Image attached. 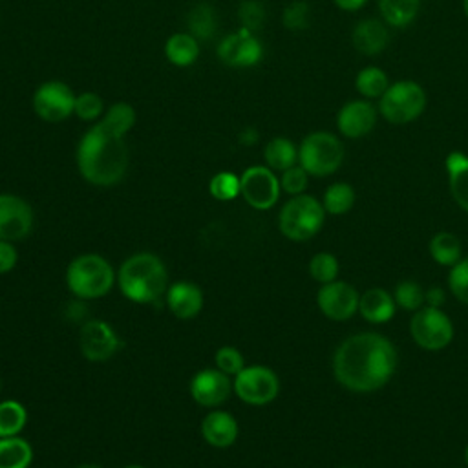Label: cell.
<instances>
[{
  "label": "cell",
  "mask_w": 468,
  "mask_h": 468,
  "mask_svg": "<svg viewBox=\"0 0 468 468\" xmlns=\"http://www.w3.org/2000/svg\"><path fill=\"white\" fill-rule=\"evenodd\" d=\"M208 192L218 201H230L239 196V177L232 172H218L208 183Z\"/></svg>",
  "instance_id": "cell-34"
},
{
  "label": "cell",
  "mask_w": 468,
  "mask_h": 468,
  "mask_svg": "<svg viewBox=\"0 0 468 468\" xmlns=\"http://www.w3.org/2000/svg\"><path fill=\"white\" fill-rule=\"evenodd\" d=\"M124 468H144V466H139V464H128V466H124Z\"/></svg>",
  "instance_id": "cell-47"
},
{
  "label": "cell",
  "mask_w": 468,
  "mask_h": 468,
  "mask_svg": "<svg viewBox=\"0 0 468 468\" xmlns=\"http://www.w3.org/2000/svg\"><path fill=\"white\" fill-rule=\"evenodd\" d=\"M428 104L424 88L417 80L400 79L389 82L388 90L377 101L378 115L389 124H408L417 121Z\"/></svg>",
  "instance_id": "cell-4"
},
{
  "label": "cell",
  "mask_w": 468,
  "mask_h": 468,
  "mask_svg": "<svg viewBox=\"0 0 468 468\" xmlns=\"http://www.w3.org/2000/svg\"><path fill=\"white\" fill-rule=\"evenodd\" d=\"M444 298H446L444 291L437 285L424 291V303L430 305V307H441L444 303Z\"/></svg>",
  "instance_id": "cell-42"
},
{
  "label": "cell",
  "mask_w": 468,
  "mask_h": 468,
  "mask_svg": "<svg viewBox=\"0 0 468 468\" xmlns=\"http://www.w3.org/2000/svg\"><path fill=\"white\" fill-rule=\"evenodd\" d=\"M463 13L468 18V0H463Z\"/></svg>",
  "instance_id": "cell-45"
},
{
  "label": "cell",
  "mask_w": 468,
  "mask_h": 468,
  "mask_svg": "<svg viewBox=\"0 0 468 468\" xmlns=\"http://www.w3.org/2000/svg\"><path fill=\"white\" fill-rule=\"evenodd\" d=\"M232 389L243 402L250 406H265L276 399L280 380L267 366H249L234 375Z\"/></svg>",
  "instance_id": "cell-9"
},
{
  "label": "cell",
  "mask_w": 468,
  "mask_h": 468,
  "mask_svg": "<svg viewBox=\"0 0 468 468\" xmlns=\"http://www.w3.org/2000/svg\"><path fill=\"white\" fill-rule=\"evenodd\" d=\"M75 97L60 80L42 82L33 93V112L46 122H60L75 112Z\"/></svg>",
  "instance_id": "cell-10"
},
{
  "label": "cell",
  "mask_w": 468,
  "mask_h": 468,
  "mask_svg": "<svg viewBox=\"0 0 468 468\" xmlns=\"http://www.w3.org/2000/svg\"><path fill=\"white\" fill-rule=\"evenodd\" d=\"M444 166L453 201L468 212V155L453 150L446 155Z\"/></svg>",
  "instance_id": "cell-22"
},
{
  "label": "cell",
  "mask_w": 468,
  "mask_h": 468,
  "mask_svg": "<svg viewBox=\"0 0 468 468\" xmlns=\"http://www.w3.org/2000/svg\"><path fill=\"white\" fill-rule=\"evenodd\" d=\"M333 4L342 11L353 13V11H360L367 4V0H333Z\"/></svg>",
  "instance_id": "cell-43"
},
{
  "label": "cell",
  "mask_w": 468,
  "mask_h": 468,
  "mask_svg": "<svg viewBox=\"0 0 468 468\" xmlns=\"http://www.w3.org/2000/svg\"><path fill=\"white\" fill-rule=\"evenodd\" d=\"M186 26H188V33L192 37H196L197 40H208L218 27V18H216V11L210 4L201 2L196 4L186 16Z\"/></svg>",
  "instance_id": "cell-29"
},
{
  "label": "cell",
  "mask_w": 468,
  "mask_h": 468,
  "mask_svg": "<svg viewBox=\"0 0 468 468\" xmlns=\"http://www.w3.org/2000/svg\"><path fill=\"white\" fill-rule=\"evenodd\" d=\"M430 256L439 265L453 267L463 258V247L459 238L452 232H437L430 239Z\"/></svg>",
  "instance_id": "cell-28"
},
{
  "label": "cell",
  "mask_w": 468,
  "mask_h": 468,
  "mask_svg": "<svg viewBox=\"0 0 468 468\" xmlns=\"http://www.w3.org/2000/svg\"><path fill=\"white\" fill-rule=\"evenodd\" d=\"M464 463H466V466H468V446L464 448Z\"/></svg>",
  "instance_id": "cell-46"
},
{
  "label": "cell",
  "mask_w": 468,
  "mask_h": 468,
  "mask_svg": "<svg viewBox=\"0 0 468 468\" xmlns=\"http://www.w3.org/2000/svg\"><path fill=\"white\" fill-rule=\"evenodd\" d=\"M389 79L386 71L378 66H366L355 77V88L362 99L378 101L388 90Z\"/></svg>",
  "instance_id": "cell-27"
},
{
  "label": "cell",
  "mask_w": 468,
  "mask_h": 468,
  "mask_svg": "<svg viewBox=\"0 0 468 468\" xmlns=\"http://www.w3.org/2000/svg\"><path fill=\"white\" fill-rule=\"evenodd\" d=\"M232 384L227 373L219 371L218 367H207L197 371L190 380V395L192 399L207 408L219 406L230 395Z\"/></svg>",
  "instance_id": "cell-17"
},
{
  "label": "cell",
  "mask_w": 468,
  "mask_h": 468,
  "mask_svg": "<svg viewBox=\"0 0 468 468\" xmlns=\"http://www.w3.org/2000/svg\"><path fill=\"white\" fill-rule=\"evenodd\" d=\"M166 305L177 318H194L203 307V292L192 282H176L166 289Z\"/></svg>",
  "instance_id": "cell-19"
},
{
  "label": "cell",
  "mask_w": 468,
  "mask_h": 468,
  "mask_svg": "<svg viewBox=\"0 0 468 468\" xmlns=\"http://www.w3.org/2000/svg\"><path fill=\"white\" fill-rule=\"evenodd\" d=\"M448 285L452 294L468 305V256L461 258L448 272Z\"/></svg>",
  "instance_id": "cell-37"
},
{
  "label": "cell",
  "mask_w": 468,
  "mask_h": 468,
  "mask_svg": "<svg viewBox=\"0 0 468 468\" xmlns=\"http://www.w3.org/2000/svg\"><path fill=\"white\" fill-rule=\"evenodd\" d=\"M165 55L174 66L186 68L199 55V40L190 33H174L165 44Z\"/></svg>",
  "instance_id": "cell-24"
},
{
  "label": "cell",
  "mask_w": 468,
  "mask_h": 468,
  "mask_svg": "<svg viewBox=\"0 0 468 468\" xmlns=\"http://www.w3.org/2000/svg\"><path fill=\"white\" fill-rule=\"evenodd\" d=\"M113 269L99 254H80L68 265L66 285L80 300L104 296L113 285Z\"/></svg>",
  "instance_id": "cell-5"
},
{
  "label": "cell",
  "mask_w": 468,
  "mask_h": 468,
  "mask_svg": "<svg viewBox=\"0 0 468 468\" xmlns=\"http://www.w3.org/2000/svg\"><path fill=\"white\" fill-rule=\"evenodd\" d=\"M358 313L369 324H386L395 314V300L386 289L371 287L358 298Z\"/></svg>",
  "instance_id": "cell-21"
},
{
  "label": "cell",
  "mask_w": 468,
  "mask_h": 468,
  "mask_svg": "<svg viewBox=\"0 0 468 468\" xmlns=\"http://www.w3.org/2000/svg\"><path fill=\"white\" fill-rule=\"evenodd\" d=\"M322 205L325 214L342 216L349 212L355 205V188L346 181H336L325 188Z\"/></svg>",
  "instance_id": "cell-30"
},
{
  "label": "cell",
  "mask_w": 468,
  "mask_h": 468,
  "mask_svg": "<svg viewBox=\"0 0 468 468\" xmlns=\"http://www.w3.org/2000/svg\"><path fill=\"white\" fill-rule=\"evenodd\" d=\"M280 179L267 165L249 166L239 177V194L256 210L271 208L280 197Z\"/></svg>",
  "instance_id": "cell-11"
},
{
  "label": "cell",
  "mask_w": 468,
  "mask_h": 468,
  "mask_svg": "<svg viewBox=\"0 0 468 468\" xmlns=\"http://www.w3.org/2000/svg\"><path fill=\"white\" fill-rule=\"evenodd\" d=\"M0 388H2V382H0Z\"/></svg>",
  "instance_id": "cell-48"
},
{
  "label": "cell",
  "mask_w": 468,
  "mask_h": 468,
  "mask_svg": "<svg viewBox=\"0 0 468 468\" xmlns=\"http://www.w3.org/2000/svg\"><path fill=\"white\" fill-rule=\"evenodd\" d=\"M77 468H102V466H99L95 463H84V464H79Z\"/></svg>",
  "instance_id": "cell-44"
},
{
  "label": "cell",
  "mask_w": 468,
  "mask_h": 468,
  "mask_svg": "<svg viewBox=\"0 0 468 468\" xmlns=\"http://www.w3.org/2000/svg\"><path fill=\"white\" fill-rule=\"evenodd\" d=\"M393 300L400 309L415 313L424 305V289L413 280H402L395 285Z\"/></svg>",
  "instance_id": "cell-32"
},
{
  "label": "cell",
  "mask_w": 468,
  "mask_h": 468,
  "mask_svg": "<svg viewBox=\"0 0 468 468\" xmlns=\"http://www.w3.org/2000/svg\"><path fill=\"white\" fill-rule=\"evenodd\" d=\"M26 420H27V413L20 402L16 400L0 402V439L18 435L26 426Z\"/></svg>",
  "instance_id": "cell-31"
},
{
  "label": "cell",
  "mask_w": 468,
  "mask_h": 468,
  "mask_svg": "<svg viewBox=\"0 0 468 468\" xmlns=\"http://www.w3.org/2000/svg\"><path fill=\"white\" fill-rule=\"evenodd\" d=\"M82 121H99L104 115L102 99L93 91H84L75 97V112Z\"/></svg>",
  "instance_id": "cell-36"
},
{
  "label": "cell",
  "mask_w": 468,
  "mask_h": 468,
  "mask_svg": "<svg viewBox=\"0 0 468 468\" xmlns=\"http://www.w3.org/2000/svg\"><path fill=\"white\" fill-rule=\"evenodd\" d=\"M344 143L331 132L318 130L307 133L298 146V165L314 177L335 174L344 163Z\"/></svg>",
  "instance_id": "cell-6"
},
{
  "label": "cell",
  "mask_w": 468,
  "mask_h": 468,
  "mask_svg": "<svg viewBox=\"0 0 468 468\" xmlns=\"http://www.w3.org/2000/svg\"><path fill=\"white\" fill-rule=\"evenodd\" d=\"M325 210L322 201L309 194L292 196L280 210V232L292 241H305L313 238L324 225Z\"/></svg>",
  "instance_id": "cell-7"
},
{
  "label": "cell",
  "mask_w": 468,
  "mask_h": 468,
  "mask_svg": "<svg viewBox=\"0 0 468 468\" xmlns=\"http://www.w3.org/2000/svg\"><path fill=\"white\" fill-rule=\"evenodd\" d=\"M263 159L271 170L283 172L298 165V146L287 137H274L265 144Z\"/></svg>",
  "instance_id": "cell-25"
},
{
  "label": "cell",
  "mask_w": 468,
  "mask_h": 468,
  "mask_svg": "<svg viewBox=\"0 0 468 468\" xmlns=\"http://www.w3.org/2000/svg\"><path fill=\"white\" fill-rule=\"evenodd\" d=\"M203 439L214 448H227L238 437V422L229 411H210L201 422Z\"/></svg>",
  "instance_id": "cell-20"
},
{
  "label": "cell",
  "mask_w": 468,
  "mask_h": 468,
  "mask_svg": "<svg viewBox=\"0 0 468 468\" xmlns=\"http://www.w3.org/2000/svg\"><path fill=\"white\" fill-rule=\"evenodd\" d=\"M16 249L13 247L11 241L0 239V274L9 272L16 265Z\"/></svg>",
  "instance_id": "cell-41"
},
{
  "label": "cell",
  "mask_w": 468,
  "mask_h": 468,
  "mask_svg": "<svg viewBox=\"0 0 468 468\" xmlns=\"http://www.w3.org/2000/svg\"><path fill=\"white\" fill-rule=\"evenodd\" d=\"M378 117V108L373 101L353 99L338 110L336 130L347 139H362L373 132Z\"/></svg>",
  "instance_id": "cell-15"
},
{
  "label": "cell",
  "mask_w": 468,
  "mask_h": 468,
  "mask_svg": "<svg viewBox=\"0 0 468 468\" xmlns=\"http://www.w3.org/2000/svg\"><path fill=\"white\" fill-rule=\"evenodd\" d=\"M311 20V7L305 0H294L291 2L282 15V22L291 31H302L309 26Z\"/></svg>",
  "instance_id": "cell-35"
},
{
  "label": "cell",
  "mask_w": 468,
  "mask_h": 468,
  "mask_svg": "<svg viewBox=\"0 0 468 468\" xmlns=\"http://www.w3.org/2000/svg\"><path fill=\"white\" fill-rule=\"evenodd\" d=\"M33 461L31 444L18 437H2L0 439V468H27Z\"/></svg>",
  "instance_id": "cell-26"
},
{
  "label": "cell",
  "mask_w": 468,
  "mask_h": 468,
  "mask_svg": "<svg viewBox=\"0 0 468 468\" xmlns=\"http://www.w3.org/2000/svg\"><path fill=\"white\" fill-rule=\"evenodd\" d=\"M216 367L227 375H238L245 367L243 355L232 346H223L216 351Z\"/></svg>",
  "instance_id": "cell-40"
},
{
  "label": "cell",
  "mask_w": 468,
  "mask_h": 468,
  "mask_svg": "<svg viewBox=\"0 0 468 468\" xmlns=\"http://www.w3.org/2000/svg\"><path fill=\"white\" fill-rule=\"evenodd\" d=\"M346 468H349V466H346Z\"/></svg>",
  "instance_id": "cell-49"
},
{
  "label": "cell",
  "mask_w": 468,
  "mask_h": 468,
  "mask_svg": "<svg viewBox=\"0 0 468 468\" xmlns=\"http://www.w3.org/2000/svg\"><path fill=\"white\" fill-rule=\"evenodd\" d=\"M309 274L318 283H329L338 276V260L331 252H316L309 260Z\"/></svg>",
  "instance_id": "cell-33"
},
{
  "label": "cell",
  "mask_w": 468,
  "mask_h": 468,
  "mask_svg": "<svg viewBox=\"0 0 468 468\" xmlns=\"http://www.w3.org/2000/svg\"><path fill=\"white\" fill-rule=\"evenodd\" d=\"M360 294L353 285L342 280L322 283L316 292V303L324 316L335 322L349 320L358 311Z\"/></svg>",
  "instance_id": "cell-12"
},
{
  "label": "cell",
  "mask_w": 468,
  "mask_h": 468,
  "mask_svg": "<svg viewBox=\"0 0 468 468\" xmlns=\"http://www.w3.org/2000/svg\"><path fill=\"white\" fill-rule=\"evenodd\" d=\"M239 22L249 31H258L265 20V7L260 0H243L238 9Z\"/></svg>",
  "instance_id": "cell-38"
},
{
  "label": "cell",
  "mask_w": 468,
  "mask_h": 468,
  "mask_svg": "<svg viewBox=\"0 0 468 468\" xmlns=\"http://www.w3.org/2000/svg\"><path fill=\"white\" fill-rule=\"evenodd\" d=\"M218 57L230 68H252L261 60L263 46L252 31L241 27L219 42Z\"/></svg>",
  "instance_id": "cell-13"
},
{
  "label": "cell",
  "mask_w": 468,
  "mask_h": 468,
  "mask_svg": "<svg viewBox=\"0 0 468 468\" xmlns=\"http://www.w3.org/2000/svg\"><path fill=\"white\" fill-rule=\"evenodd\" d=\"M307 183H309V174L300 165H294V166L283 170L282 177H280L282 190H285L291 196L303 194V190L307 188Z\"/></svg>",
  "instance_id": "cell-39"
},
{
  "label": "cell",
  "mask_w": 468,
  "mask_h": 468,
  "mask_svg": "<svg viewBox=\"0 0 468 468\" xmlns=\"http://www.w3.org/2000/svg\"><path fill=\"white\" fill-rule=\"evenodd\" d=\"M410 335L426 351L444 349L453 338V324L441 307L424 305L410 320Z\"/></svg>",
  "instance_id": "cell-8"
},
{
  "label": "cell",
  "mask_w": 468,
  "mask_h": 468,
  "mask_svg": "<svg viewBox=\"0 0 468 468\" xmlns=\"http://www.w3.org/2000/svg\"><path fill=\"white\" fill-rule=\"evenodd\" d=\"M378 13L391 29L408 27L420 11V0H378Z\"/></svg>",
  "instance_id": "cell-23"
},
{
  "label": "cell",
  "mask_w": 468,
  "mask_h": 468,
  "mask_svg": "<svg viewBox=\"0 0 468 468\" xmlns=\"http://www.w3.org/2000/svg\"><path fill=\"white\" fill-rule=\"evenodd\" d=\"M33 229V208L15 194H0V239L16 241Z\"/></svg>",
  "instance_id": "cell-16"
},
{
  "label": "cell",
  "mask_w": 468,
  "mask_h": 468,
  "mask_svg": "<svg viewBox=\"0 0 468 468\" xmlns=\"http://www.w3.org/2000/svg\"><path fill=\"white\" fill-rule=\"evenodd\" d=\"M389 29L382 18H362L353 26L351 44L360 55L375 57L388 48Z\"/></svg>",
  "instance_id": "cell-18"
},
{
  "label": "cell",
  "mask_w": 468,
  "mask_h": 468,
  "mask_svg": "<svg viewBox=\"0 0 468 468\" xmlns=\"http://www.w3.org/2000/svg\"><path fill=\"white\" fill-rule=\"evenodd\" d=\"M79 346L90 362H106L119 351L121 340L110 324L88 320L80 327Z\"/></svg>",
  "instance_id": "cell-14"
},
{
  "label": "cell",
  "mask_w": 468,
  "mask_h": 468,
  "mask_svg": "<svg viewBox=\"0 0 468 468\" xmlns=\"http://www.w3.org/2000/svg\"><path fill=\"white\" fill-rule=\"evenodd\" d=\"M133 124L135 110L128 102H115L80 137L75 157L77 168L88 183L112 186L124 177L128 168L124 135Z\"/></svg>",
  "instance_id": "cell-1"
},
{
  "label": "cell",
  "mask_w": 468,
  "mask_h": 468,
  "mask_svg": "<svg viewBox=\"0 0 468 468\" xmlns=\"http://www.w3.org/2000/svg\"><path fill=\"white\" fill-rule=\"evenodd\" d=\"M397 367L393 344L378 333L347 336L333 355V375L340 386L355 393L384 388Z\"/></svg>",
  "instance_id": "cell-2"
},
{
  "label": "cell",
  "mask_w": 468,
  "mask_h": 468,
  "mask_svg": "<svg viewBox=\"0 0 468 468\" xmlns=\"http://www.w3.org/2000/svg\"><path fill=\"white\" fill-rule=\"evenodd\" d=\"M117 282L121 292L137 303L157 302L168 289V272L159 256L137 252L122 261Z\"/></svg>",
  "instance_id": "cell-3"
}]
</instances>
